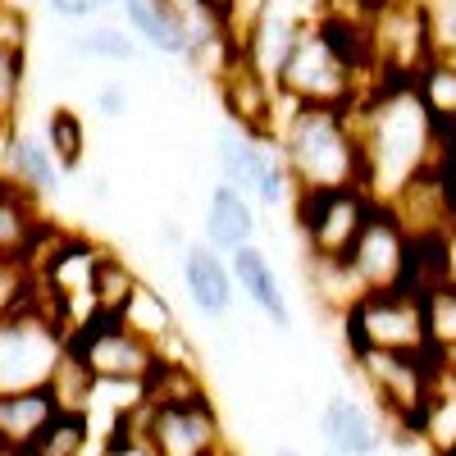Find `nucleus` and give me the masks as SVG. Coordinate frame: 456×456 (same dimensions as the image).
Listing matches in <instances>:
<instances>
[{
	"instance_id": "nucleus-1",
	"label": "nucleus",
	"mask_w": 456,
	"mask_h": 456,
	"mask_svg": "<svg viewBox=\"0 0 456 456\" xmlns=\"http://www.w3.org/2000/svg\"><path fill=\"white\" fill-rule=\"evenodd\" d=\"M361 156H365V192L374 201H393L402 187L443 156V133L420 105L411 83H379L356 110Z\"/></svg>"
},
{
	"instance_id": "nucleus-2",
	"label": "nucleus",
	"mask_w": 456,
	"mask_h": 456,
	"mask_svg": "<svg viewBox=\"0 0 456 456\" xmlns=\"http://www.w3.org/2000/svg\"><path fill=\"white\" fill-rule=\"evenodd\" d=\"M274 142L292 169L297 192H324V187H356V183L365 187V156L352 110L283 101Z\"/></svg>"
},
{
	"instance_id": "nucleus-3",
	"label": "nucleus",
	"mask_w": 456,
	"mask_h": 456,
	"mask_svg": "<svg viewBox=\"0 0 456 456\" xmlns=\"http://www.w3.org/2000/svg\"><path fill=\"white\" fill-rule=\"evenodd\" d=\"M352 370L361 388L370 393L374 411L384 415L388 438L397 443H420V406L438 379L434 347L429 352H352Z\"/></svg>"
},
{
	"instance_id": "nucleus-4",
	"label": "nucleus",
	"mask_w": 456,
	"mask_h": 456,
	"mask_svg": "<svg viewBox=\"0 0 456 456\" xmlns=\"http://www.w3.org/2000/svg\"><path fill=\"white\" fill-rule=\"evenodd\" d=\"M274 87L292 105H333V110H356L365 101V92H370L356 73L338 60V51L324 42V32L315 28V19L301 23Z\"/></svg>"
},
{
	"instance_id": "nucleus-5",
	"label": "nucleus",
	"mask_w": 456,
	"mask_h": 456,
	"mask_svg": "<svg viewBox=\"0 0 456 456\" xmlns=\"http://www.w3.org/2000/svg\"><path fill=\"white\" fill-rule=\"evenodd\" d=\"M342 338L352 352H429L425 301L411 288H379L361 292L342 311Z\"/></svg>"
},
{
	"instance_id": "nucleus-6",
	"label": "nucleus",
	"mask_w": 456,
	"mask_h": 456,
	"mask_svg": "<svg viewBox=\"0 0 456 456\" xmlns=\"http://www.w3.org/2000/svg\"><path fill=\"white\" fill-rule=\"evenodd\" d=\"M374 197L365 187H324V192H297L292 224L301 233V256H324V260H347L356 247L365 219L374 215Z\"/></svg>"
},
{
	"instance_id": "nucleus-7",
	"label": "nucleus",
	"mask_w": 456,
	"mask_h": 456,
	"mask_svg": "<svg viewBox=\"0 0 456 456\" xmlns=\"http://www.w3.org/2000/svg\"><path fill=\"white\" fill-rule=\"evenodd\" d=\"M69 356L78 361L96 384H146L156 370V347L133 333L119 315H92L69 333Z\"/></svg>"
},
{
	"instance_id": "nucleus-8",
	"label": "nucleus",
	"mask_w": 456,
	"mask_h": 456,
	"mask_svg": "<svg viewBox=\"0 0 456 456\" xmlns=\"http://www.w3.org/2000/svg\"><path fill=\"white\" fill-rule=\"evenodd\" d=\"M142 434L156 447V456H215L219 447H228L210 388L165 402H142Z\"/></svg>"
},
{
	"instance_id": "nucleus-9",
	"label": "nucleus",
	"mask_w": 456,
	"mask_h": 456,
	"mask_svg": "<svg viewBox=\"0 0 456 456\" xmlns=\"http://www.w3.org/2000/svg\"><path fill=\"white\" fill-rule=\"evenodd\" d=\"M64 352H69V329H60L42 311L5 320L0 324V393L46 388Z\"/></svg>"
},
{
	"instance_id": "nucleus-10",
	"label": "nucleus",
	"mask_w": 456,
	"mask_h": 456,
	"mask_svg": "<svg viewBox=\"0 0 456 456\" xmlns=\"http://www.w3.org/2000/svg\"><path fill=\"white\" fill-rule=\"evenodd\" d=\"M370 37H374L379 83H411L438 55L425 0H415V5H379L370 19Z\"/></svg>"
},
{
	"instance_id": "nucleus-11",
	"label": "nucleus",
	"mask_w": 456,
	"mask_h": 456,
	"mask_svg": "<svg viewBox=\"0 0 456 456\" xmlns=\"http://www.w3.org/2000/svg\"><path fill=\"white\" fill-rule=\"evenodd\" d=\"M406 260H411V233L402 228V219L393 215L388 201H379L374 215L365 219L356 247L347 251V265L365 292L379 288H402L406 283Z\"/></svg>"
},
{
	"instance_id": "nucleus-12",
	"label": "nucleus",
	"mask_w": 456,
	"mask_h": 456,
	"mask_svg": "<svg viewBox=\"0 0 456 456\" xmlns=\"http://www.w3.org/2000/svg\"><path fill=\"white\" fill-rule=\"evenodd\" d=\"M219 105H224V119L238 124L256 137H274V124H279V110H283V96L279 87L265 78V73L238 51L233 60L224 64V73L210 83Z\"/></svg>"
},
{
	"instance_id": "nucleus-13",
	"label": "nucleus",
	"mask_w": 456,
	"mask_h": 456,
	"mask_svg": "<svg viewBox=\"0 0 456 456\" xmlns=\"http://www.w3.org/2000/svg\"><path fill=\"white\" fill-rule=\"evenodd\" d=\"M320 438L333 456H379L388 443V425L374 406L352 393H333L320 406Z\"/></svg>"
},
{
	"instance_id": "nucleus-14",
	"label": "nucleus",
	"mask_w": 456,
	"mask_h": 456,
	"mask_svg": "<svg viewBox=\"0 0 456 456\" xmlns=\"http://www.w3.org/2000/svg\"><path fill=\"white\" fill-rule=\"evenodd\" d=\"M178 274L187 288V301L197 306V315L206 320H228L233 315V301H238V283L233 270H228V256L215 251L210 242H187L178 256Z\"/></svg>"
},
{
	"instance_id": "nucleus-15",
	"label": "nucleus",
	"mask_w": 456,
	"mask_h": 456,
	"mask_svg": "<svg viewBox=\"0 0 456 456\" xmlns=\"http://www.w3.org/2000/svg\"><path fill=\"white\" fill-rule=\"evenodd\" d=\"M119 10H124V28L146 51L187 64V55H192V28H187L183 0H119Z\"/></svg>"
},
{
	"instance_id": "nucleus-16",
	"label": "nucleus",
	"mask_w": 456,
	"mask_h": 456,
	"mask_svg": "<svg viewBox=\"0 0 456 456\" xmlns=\"http://www.w3.org/2000/svg\"><path fill=\"white\" fill-rule=\"evenodd\" d=\"M228 270H233L238 297H247L251 306L274 324V333H292V301L283 292V279L274 274V260L265 256L260 242H247L228 256Z\"/></svg>"
},
{
	"instance_id": "nucleus-17",
	"label": "nucleus",
	"mask_w": 456,
	"mask_h": 456,
	"mask_svg": "<svg viewBox=\"0 0 456 456\" xmlns=\"http://www.w3.org/2000/svg\"><path fill=\"white\" fill-rule=\"evenodd\" d=\"M260 219H256V201L233 183H215L206 210H201V242H210L215 251L233 256L238 247L256 242Z\"/></svg>"
},
{
	"instance_id": "nucleus-18",
	"label": "nucleus",
	"mask_w": 456,
	"mask_h": 456,
	"mask_svg": "<svg viewBox=\"0 0 456 456\" xmlns=\"http://www.w3.org/2000/svg\"><path fill=\"white\" fill-rule=\"evenodd\" d=\"M0 174L14 178L19 187H28V192L37 201H51L60 192L64 183V169L55 160V151L46 146L42 133H28V128H14L10 142H5V165H0Z\"/></svg>"
},
{
	"instance_id": "nucleus-19",
	"label": "nucleus",
	"mask_w": 456,
	"mask_h": 456,
	"mask_svg": "<svg viewBox=\"0 0 456 456\" xmlns=\"http://www.w3.org/2000/svg\"><path fill=\"white\" fill-rule=\"evenodd\" d=\"M60 411L55 388H19V393H0V447L19 452L32 447L37 434L51 425V415Z\"/></svg>"
},
{
	"instance_id": "nucleus-20",
	"label": "nucleus",
	"mask_w": 456,
	"mask_h": 456,
	"mask_svg": "<svg viewBox=\"0 0 456 456\" xmlns=\"http://www.w3.org/2000/svg\"><path fill=\"white\" fill-rule=\"evenodd\" d=\"M46 201H37L28 187H19L14 178L0 174V256H28L37 247V238L46 233Z\"/></svg>"
},
{
	"instance_id": "nucleus-21",
	"label": "nucleus",
	"mask_w": 456,
	"mask_h": 456,
	"mask_svg": "<svg viewBox=\"0 0 456 456\" xmlns=\"http://www.w3.org/2000/svg\"><path fill=\"white\" fill-rule=\"evenodd\" d=\"M260 142L256 133L238 128V124H219L215 142H210V156H215V169H219V183H233L242 187V192L251 197V187H256V169H260Z\"/></svg>"
},
{
	"instance_id": "nucleus-22",
	"label": "nucleus",
	"mask_w": 456,
	"mask_h": 456,
	"mask_svg": "<svg viewBox=\"0 0 456 456\" xmlns=\"http://www.w3.org/2000/svg\"><path fill=\"white\" fill-rule=\"evenodd\" d=\"M311 14H288V10H270L265 14V23L251 32V42L242 46V55L265 73V78H279V69H283V60H288V51H292V42H297V32H301V23H306Z\"/></svg>"
},
{
	"instance_id": "nucleus-23",
	"label": "nucleus",
	"mask_w": 456,
	"mask_h": 456,
	"mask_svg": "<svg viewBox=\"0 0 456 456\" xmlns=\"http://www.w3.org/2000/svg\"><path fill=\"white\" fill-rule=\"evenodd\" d=\"M137 283H142V274L133 270V260L119 256L114 247H101L96 251V270H92V311L96 315H124Z\"/></svg>"
},
{
	"instance_id": "nucleus-24",
	"label": "nucleus",
	"mask_w": 456,
	"mask_h": 456,
	"mask_svg": "<svg viewBox=\"0 0 456 456\" xmlns=\"http://www.w3.org/2000/svg\"><path fill=\"white\" fill-rule=\"evenodd\" d=\"M429 456H456V379L438 370L434 388L420 406V425H415Z\"/></svg>"
},
{
	"instance_id": "nucleus-25",
	"label": "nucleus",
	"mask_w": 456,
	"mask_h": 456,
	"mask_svg": "<svg viewBox=\"0 0 456 456\" xmlns=\"http://www.w3.org/2000/svg\"><path fill=\"white\" fill-rule=\"evenodd\" d=\"M411 87H415V96H420V105L429 110L434 128H438L443 137L456 133V60L434 55V60L411 78Z\"/></svg>"
},
{
	"instance_id": "nucleus-26",
	"label": "nucleus",
	"mask_w": 456,
	"mask_h": 456,
	"mask_svg": "<svg viewBox=\"0 0 456 456\" xmlns=\"http://www.w3.org/2000/svg\"><path fill=\"white\" fill-rule=\"evenodd\" d=\"M306 297L315 301L320 311H329V315H338L342 320V311L352 306V301L365 292L361 283H356V274H352V265L347 260H324V256H306Z\"/></svg>"
},
{
	"instance_id": "nucleus-27",
	"label": "nucleus",
	"mask_w": 456,
	"mask_h": 456,
	"mask_svg": "<svg viewBox=\"0 0 456 456\" xmlns=\"http://www.w3.org/2000/svg\"><path fill=\"white\" fill-rule=\"evenodd\" d=\"M133 333H142L151 347H160V342H169L174 333H183V324H178V311L169 306V297L156 288V283H137V292H133V301L124 306V315H119Z\"/></svg>"
},
{
	"instance_id": "nucleus-28",
	"label": "nucleus",
	"mask_w": 456,
	"mask_h": 456,
	"mask_svg": "<svg viewBox=\"0 0 456 456\" xmlns=\"http://www.w3.org/2000/svg\"><path fill=\"white\" fill-rule=\"evenodd\" d=\"M69 55L78 60H105V64H133L137 60V37L119 23H87L64 42Z\"/></svg>"
},
{
	"instance_id": "nucleus-29",
	"label": "nucleus",
	"mask_w": 456,
	"mask_h": 456,
	"mask_svg": "<svg viewBox=\"0 0 456 456\" xmlns=\"http://www.w3.org/2000/svg\"><path fill=\"white\" fill-rule=\"evenodd\" d=\"M32 452L37 456H87L92 452V411L60 406L51 415V425L37 434Z\"/></svg>"
},
{
	"instance_id": "nucleus-30",
	"label": "nucleus",
	"mask_w": 456,
	"mask_h": 456,
	"mask_svg": "<svg viewBox=\"0 0 456 456\" xmlns=\"http://www.w3.org/2000/svg\"><path fill=\"white\" fill-rule=\"evenodd\" d=\"M37 292H42V274L32 256H0V324L37 311Z\"/></svg>"
},
{
	"instance_id": "nucleus-31",
	"label": "nucleus",
	"mask_w": 456,
	"mask_h": 456,
	"mask_svg": "<svg viewBox=\"0 0 456 456\" xmlns=\"http://www.w3.org/2000/svg\"><path fill=\"white\" fill-rule=\"evenodd\" d=\"M251 201L265 206V210H292V201H297L292 169H288V160H283V151H279L274 137H265V142H260V169H256Z\"/></svg>"
},
{
	"instance_id": "nucleus-32",
	"label": "nucleus",
	"mask_w": 456,
	"mask_h": 456,
	"mask_svg": "<svg viewBox=\"0 0 456 456\" xmlns=\"http://www.w3.org/2000/svg\"><path fill=\"white\" fill-rule=\"evenodd\" d=\"M42 137L55 151V160H60L64 174L83 169V160H87V124H83V114L73 110V105H51Z\"/></svg>"
},
{
	"instance_id": "nucleus-33",
	"label": "nucleus",
	"mask_w": 456,
	"mask_h": 456,
	"mask_svg": "<svg viewBox=\"0 0 456 456\" xmlns=\"http://www.w3.org/2000/svg\"><path fill=\"white\" fill-rule=\"evenodd\" d=\"M23 87H28V51L0 42V128H19Z\"/></svg>"
},
{
	"instance_id": "nucleus-34",
	"label": "nucleus",
	"mask_w": 456,
	"mask_h": 456,
	"mask_svg": "<svg viewBox=\"0 0 456 456\" xmlns=\"http://www.w3.org/2000/svg\"><path fill=\"white\" fill-rule=\"evenodd\" d=\"M425 329H429V347L443 352V347H456V279L429 288L425 297Z\"/></svg>"
},
{
	"instance_id": "nucleus-35",
	"label": "nucleus",
	"mask_w": 456,
	"mask_h": 456,
	"mask_svg": "<svg viewBox=\"0 0 456 456\" xmlns=\"http://www.w3.org/2000/svg\"><path fill=\"white\" fill-rule=\"evenodd\" d=\"M110 5H119V0H46V10L64 23H92L101 19Z\"/></svg>"
},
{
	"instance_id": "nucleus-36",
	"label": "nucleus",
	"mask_w": 456,
	"mask_h": 456,
	"mask_svg": "<svg viewBox=\"0 0 456 456\" xmlns=\"http://www.w3.org/2000/svg\"><path fill=\"white\" fill-rule=\"evenodd\" d=\"M92 110L101 114V119H124V114L133 110V96H128L124 83H101L92 92Z\"/></svg>"
},
{
	"instance_id": "nucleus-37",
	"label": "nucleus",
	"mask_w": 456,
	"mask_h": 456,
	"mask_svg": "<svg viewBox=\"0 0 456 456\" xmlns=\"http://www.w3.org/2000/svg\"><path fill=\"white\" fill-rule=\"evenodd\" d=\"M160 242H165L169 251H178V256H183L187 238H183V228H178V219H160Z\"/></svg>"
},
{
	"instance_id": "nucleus-38",
	"label": "nucleus",
	"mask_w": 456,
	"mask_h": 456,
	"mask_svg": "<svg viewBox=\"0 0 456 456\" xmlns=\"http://www.w3.org/2000/svg\"><path fill=\"white\" fill-rule=\"evenodd\" d=\"M87 192H92L96 201H110V178H105V174H92V178H87Z\"/></svg>"
},
{
	"instance_id": "nucleus-39",
	"label": "nucleus",
	"mask_w": 456,
	"mask_h": 456,
	"mask_svg": "<svg viewBox=\"0 0 456 456\" xmlns=\"http://www.w3.org/2000/svg\"><path fill=\"white\" fill-rule=\"evenodd\" d=\"M443 160H447V169L456 174V133H447V142H443Z\"/></svg>"
},
{
	"instance_id": "nucleus-40",
	"label": "nucleus",
	"mask_w": 456,
	"mask_h": 456,
	"mask_svg": "<svg viewBox=\"0 0 456 456\" xmlns=\"http://www.w3.org/2000/svg\"><path fill=\"white\" fill-rule=\"evenodd\" d=\"M370 5L379 10V5H415V0H370Z\"/></svg>"
},
{
	"instance_id": "nucleus-41",
	"label": "nucleus",
	"mask_w": 456,
	"mask_h": 456,
	"mask_svg": "<svg viewBox=\"0 0 456 456\" xmlns=\"http://www.w3.org/2000/svg\"><path fill=\"white\" fill-rule=\"evenodd\" d=\"M274 456H306V452H297V447H279Z\"/></svg>"
},
{
	"instance_id": "nucleus-42",
	"label": "nucleus",
	"mask_w": 456,
	"mask_h": 456,
	"mask_svg": "<svg viewBox=\"0 0 456 456\" xmlns=\"http://www.w3.org/2000/svg\"><path fill=\"white\" fill-rule=\"evenodd\" d=\"M5 456H37L32 447H19V452H5Z\"/></svg>"
},
{
	"instance_id": "nucleus-43",
	"label": "nucleus",
	"mask_w": 456,
	"mask_h": 456,
	"mask_svg": "<svg viewBox=\"0 0 456 456\" xmlns=\"http://www.w3.org/2000/svg\"><path fill=\"white\" fill-rule=\"evenodd\" d=\"M0 456H5V447H0Z\"/></svg>"
}]
</instances>
